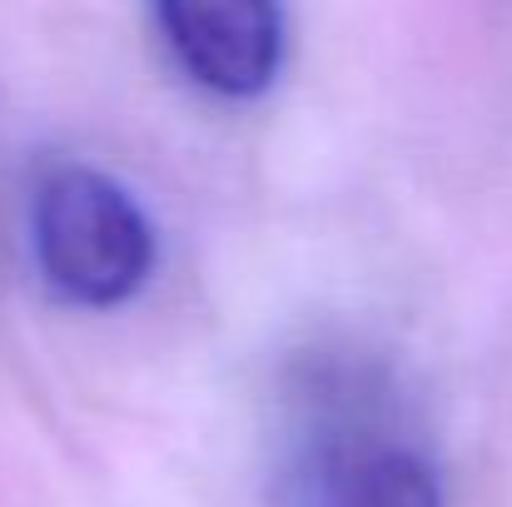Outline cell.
Returning <instances> with one entry per match:
<instances>
[{
    "label": "cell",
    "instance_id": "obj_1",
    "mask_svg": "<svg viewBox=\"0 0 512 507\" xmlns=\"http://www.w3.org/2000/svg\"><path fill=\"white\" fill-rule=\"evenodd\" d=\"M289 507H443V478L393 378L353 353L309 358L289 383Z\"/></svg>",
    "mask_w": 512,
    "mask_h": 507
},
{
    "label": "cell",
    "instance_id": "obj_2",
    "mask_svg": "<svg viewBox=\"0 0 512 507\" xmlns=\"http://www.w3.org/2000/svg\"><path fill=\"white\" fill-rule=\"evenodd\" d=\"M30 249L45 284L80 309H115L155 274V224L105 169L65 160L35 179Z\"/></svg>",
    "mask_w": 512,
    "mask_h": 507
},
{
    "label": "cell",
    "instance_id": "obj_3",
    "mask_svg": "<svg viewBox=\"0 0 512 507\" xmlns=\"http://www.w3.org/2000/svg\"><path fill=\"white\" fill-rule=\"evenodd\" d=\"M174 65L219 100H259L284 65L279 0H150Z\"/></svg>",
    "mask_w": 512,
    "mask_h": 507
}]
</instances>
